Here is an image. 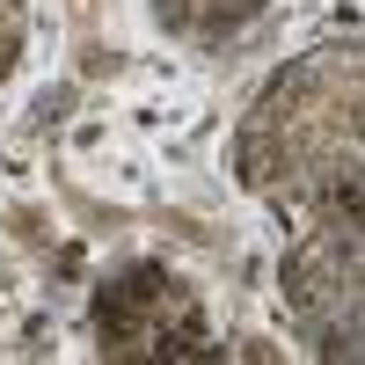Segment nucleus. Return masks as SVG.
I'll list each match as a JSON object with an SVG mask.
<instances>
[{"label": "nucleus", "instance_id": "1", "mask_svg": "<svg viewBox=\"0 0 365 365\" xmlns=\"http://www.w3.org/2000/svg\"><path fill=\"white\" fill-rule=\"evenodd\" d=\"M15 44H22V0H0V73L15 66Z\"/></svg>", "mask_w": 365, "mask_h": 365}]
</instances>
